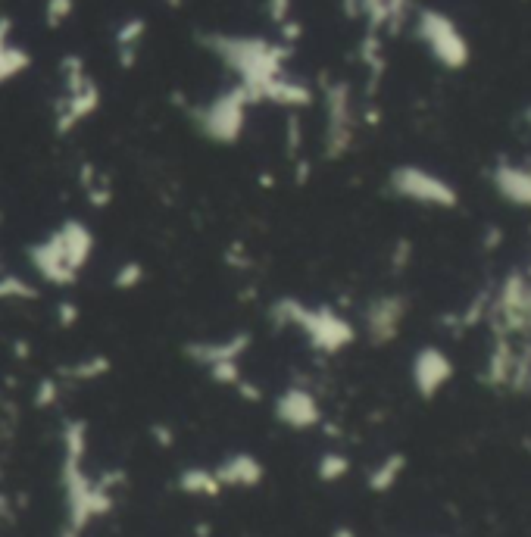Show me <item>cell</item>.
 <instances>
[{
	"instance_id": "cb8c5ba5",
	"label": "cell",
	"mask_w": 531,
	"mask_h": 537,
	"mask_svg": "<svg viewBox=\"0 0 531 537\" xmlns=\"http://www.w3.org/2000/svg\"><path fill=\"white\" fill-rule=\"evenodd\" d=\"M400 466H403V456H391L388 463L372 475V488L382 491V488H388V484H394V478L400 475Z\"/></svg>"
},
{
	"instance_id": "d4e9b609",
	"label": "cell",
	"mask_w": 531,
	"mask_h": 537,
	"mask_svg": "<svg viewBox=\"0 0 531 537\" xmlns=\"http://www.w3.org/2000/svg\"><path fill=\"white\" fill-rule=\"evenodd\" d=\"M347 472V463L341 456H328L325 463H322V475L325 478H338V475H344Z\"/></svg>"
},
{
	"instance_id": "7402d4cb",
	"label": "cell",
	"mask_w": 531,
	"mask_h": 537,
	"mask_svg": "<svg viewBox=\"0 0 531 537\" xmlns=\"http://www.w3.org/2000/svg\"><path fill=\"white\" fill-rule=\"evenodd\" d=\"M75 16V0H44V25L47 29H63Z\"/></svg>"
},
{
	"instance_id": "e0dca14e",
	"label": "cell",
	"mask_w": 531,
	"mask_h": 537,
	"mask_svg": "<svg viewBox=\"0 0 531 537\" xmlns=\"http://www.w3.org/2000/svg\"><path fill=\"white\" fill-rule=\"evenodd\" d=\"M266 16L275 25L278 41L294 47L303 35V22L297 19V0H266Z\"/></svg>"
},
{
	"instance_id": "ba28073f",
	"label": "cell",
	"mask_w": 531,
	"mask_h": 537,
	"mask_svg": "<svg viewBox=\"0 0 531 537\" xmlns=\"http://www.w3.org/2000/svg\"><path fill=\"white\" fill-rule=\"evenodd\" d=\"M388 191L400 200L419 203V207H435V210H453L460 203L457 188L447 178L422 166H397L388 178Z\"/></svg>"
},
{
	"instance_id": "83f0119b",
	"label": "cell",
	"mask_w": 531,
	"mask_h": 537,
	"mask_svg": "<svg viewBox=\"0 0 531 537\" xmlns=\"http://www.w3.org/2000/svg\"><path fill=\"white\" fill-rule=\"evenodd\" d=\"M525 122H528V125H531V107H528V110H525Z\"/></svg>"
},
{
	"instance_id": "7c38bea8",
	"label": "cell",
	"mask_w": 531,
	"mask_h": 537,
	"mask_svg": "<svg viewBox=\"0 0 531 537\" xmlns=\"http://www.w3.org/2000/svg\"><path fill=\"white\" fill-rule=\"evenodd\" d=\"M450 378H453V363L441 347L425 344L413 356V385L422 397H435Z\"/></svg>"
},
{
	"instance_id": "8fae6325",
	"label": "cell",
	"mask_w": 531,
	"mask_h": 537,
	"mask_svg": "<svg viewBox=\"0 0 531 537\" xmlns=\"http://www.w3.org/2000/svg\"><path fill=\"white\" fill-rule=\"evenodd\" d=\"M247 344H250V335L247 331H238V335H229V338H219V341H194L188 344V356L204 366L207 372H216L222 366H241V356L247 353Z\"/></svg>"
},
{
	"instance_id": "30bf717a",
	"label": "cell",
	"mask_w": 531,
	"mask_h": 537,
	"mask_svg": "<svg viewBox=\"0 0 531 537\" xmlns=\"http://www.w3.org/2000/svg\"><path fill=\"white\" fill-rule=\"evenodd\" d=\"M413 16V0H360L357 19L366 22V32L375 35H397L407 19Z\"/></svg>"
},
{
	"instance_id": "d6986e66",
	"label": "cell",
	"mask_w": 531,
	"mask_h": 537,
	"mask_svg": "<svg viewBox=\"0 0 531 537\" xmlns=\"http://www.w3.org/2000/svg\"><path fill=\"white\" fill-rule=\"evenodd\" d=\"M35 297H38V288L29 278H22L16 272L0 275V303H25V300H35Z\"/></svg>"
},
{
	"instance_id": "9a60e30c",
	"label": "cell",
	"mask_w": 531,
	"mask_h": 537,
	"mask_svg": "<svg viewBox=\"0 0 531 537\" xmlns=\"http://www.w3.org/2000/svg\"><path fill=\"white\" fill-rule=\"evenodd\" d=\"M147 41V19L144 16H129L116 25L113 32V50H116V63L122 69H132L141 57Z\"/></svg>"
},
{
	"instance_id": "2e32d148",
	"label": "cell",
	"mask_w": 531,
	"mask_h": 537,
	"mask_svg": "<svg viewBox=\"0 0 531 537\" xmlns=\"http://www.w3.org/2000/svg\"><path fill=\"white\" fill-rule=\"evenodd\" d=\"M275 413L282 416V422L294 425V428H310L319 422V403L310 391L303 388H291L278 397L275 403Z\"/></svg>"
},
{
	"instance_id": "7a4b0ae2",
	"label": "cell",
	"mask_w": 531,
	"mask_h": 537,
	"mask_svg": "<svg viewBox=\"0 0 531 537\" xmlns=\"http://www.w3.org/2000/svg\"><path fill=\"white\" fill-rule=\"evenodd\" d=\"M91 253H94L91 228L79 219H66L47 238H41L29 247V263H32L35 275L44 278L47 285L69 288L88 266Z\"/></svg>"
},
{
	"instance_id": "6da1fadb",
	"label": "cell",
	"mask_w": 531,
	"mask_h": 537,
	"mask_svg": "<svg viewBox=\"0 0 531 537\" xmlns=\"http://www.w3.org/2000/svg\"><path fill=\"white\" fill-rule=\"evenodd\" d=\"M200 44L235 75V82L254 97V104H275L294 110L307 97L303 79L288 69L294 47L282 44L278 38L207 32L200 38Z\"/></svg>"
},
{
	"instance_id": "4316f807",
	"label": "cell",
	"mask_w": 531,
	"mask_h": 537,
	"mask_svg": "<svg viewBox=\"0 0 531 537\" xmlns=\"http://www.w3.org/2000/svg\"><path fill=\"white\" fill-rule=\"evenodd\" d=\"M163 4H166L169 10H179V7L185 4V0H163Z\"/></svg>"
},
{
	"instance_id": "8992f818",
	"label": "cell",
	"mask_w": 531,
	"mask_h": 537,
	"mask_svg": "<svg viewBox=\"0 0 531 537\" xmlns=\"http://www.w3.org/2000/svg\"><path fill=\"white\" fill-rule=\"evenodd\" d=\"M413 35L428 50V57L450 72L466 69L469 60H472V47H469V38L463 35V29L447 13H441L435 7L416 10Z\"/></svg>"
},
{
	"instance_id": "4fadbf2b",
	"label": "cell",
	"mask_w": 531,
	"mask_h": 537,
	"mask_svg": "<svg viewBox=\"0 0 531 537\" xmlns=\"http://www.w3.org/2000/svg\"><path fill=\"white\" fill-rule=\"evenodd\" d=\"M491 185L507 200L510 207L531 210V166L528 163H513V160H497L491 169Z\"/></svg>"
},
{
	"instance_id": "5bb4252c",
	"label": "cell",
	"mask_w": 531,
	"mask_h": 537,
	"mask_svg": "<svg viewBox=\"0 0 531 537\" xmlns=\"http://www.w3.org/2000/svg\"><path fill=\"white\" fill-rule=\"evenodd\" d=\"M32 69L29 47H22L13 35V19L0 16V85L16 82L22 72Z\"/></svg>"
},
{
	"instance_id": "277c9868",
	"label": "cell",
	"mask_w": 531,
	"mask_h": 537,
	"mask_svg": "<svg viewBox=\"0 0 531 537\" xmlns=\"http://www.w3.org/2000/svg\"><path fill=\"white\" fill-rule=\"evenodd\" d=\"M60 91L54 97V110H50V122H54V132L60 138L72 135L82 122H88L100 104H104V94L94 79V72L79 54H66L60 60Z\"/></svg>"
},
{
	"instance_id": "ffe728a7",
	"label": "cell",
	"mask_w": 531,
	"mask_h": 537,
	"mask_svg": "<svg viewBox=\"0 0 531 537\" xmlns=\"http://www.w3.org/2000/svg\"><path fill=\"white\" fill-rule=\"evenodd\" d=\"M216 478H219V484H257L260 463H257V459H250V456H235Z\"/></svg>"
},
{
	"instance_id": "603a6c76",
	"label": "cell",
	"mask_w": 531,
	"mask_h": 537,
	"mask_svg": "<svg viewBox=\"0 0 531 537\" xmlns=\"http://www.w3.org/2000/svg\"><path fill=\"white\" fill-rule=\"evenodd\" d=\"M141 281H144L141 263H122V266L116 269V275H113V285H116L119 291H135Z\"/></svg>"
},
{
	"instance_id": "ac0fdd59",
	"label": "cell",
	"mask_w": 531,
	"mask_h": 537,
	"mask_svg": "<svg viewBox=\"0 0 531 537\" xmlns=\"http://www.w3.org/2000/svg\"><path fill=\"white\" fill-rule=\"evenodd\" d=\"M79 178H82V191L88 197L91 207H107L113 200V188H110V178L100 172L97 166H82L79 169Z\"/></svg>"
},
{
	"instance_id": "44dd1931",
	"label": "cell",
	"mask_w": 531,
	"mask_h": 537,
	"mask_svg": "<svg viewBox=\"0 0 531 537\" xmlns=\"http://www.w3.org/2000/svg\"><path fill=\"white\" fill-rule=\"evenodd\" d=\"M107 372H110V360H107V356H91V360H82V363H75V366L63 369V375L79 378V381H94V378L107 375Z\"/></svg>"
},
{
	"instance_id": "484cf974",
	"label": "cell",
	"mask_w": 531,
	"mask_h": 537,
	"mask_svg": "<svg viewBox=\"0 0 531 537\" xmlns=\"http://www.w3.org/2000/svg\"><path fill=\"white\" fill-rule=\"evenodd\" d=\"M57 313H60V325H72L75 319H79V306L69 303V300H63V303L57 306Z\"/></svg>"
},
{
	"instance_id": "9c48e42d",
	"label": "cell",
	"mask_w": 531,
	"mask_h": 537,
	"mask_svg": "<svg viewBox=\"0 0 531 537\" xmlns=\"http://www.w3.org/2000/svg\"><path fill=\"white\" fill-rule=\"evenodd\" d=\"M407 310H410V303L403 294H378L375 300H369L366 313H363L366 338L375 347H385V344L397 341L403 322H407Z\"/></svg>"
},
{
	"instance_id": "3957f363",
	"label": "cell",
	"mask_w": 531,
	"mask_h": 537,
	"mask_svg": "<svg viewBox=\"0 0 531 537\" xmlns=\"http://www.w3.org/2000/svg\"><path fill=\"white\" fill-rule=\"evenodd\" d=\"M272 322L278 328H297L300 335L310 341V347L319 353H341L357 338V328L341 313H335L332 306H310V303H300L297 297L275 300Z\"/></svg>"
},
{
	"instance_id": "5b68a950",
	"label": "cell",
	"mask_w": 531,
	"mask_h": 537,
	"mask_svg": "<svg viewBox=\"0 0 531 537\" xmlns=\"http://www.w3.org/2000/svg\"><path fill=\"white\" fill-rule=\"evenodd\" d=\"M254 97H250L238 82L222 88L219 94H213L210 100H204L191 116L197 132L216 141V144H235L241 141L244 129H247V116L254 110Z\"/></svg>"
},
{
	"instance_id": "52a82bcc",
	"label": "cell",
	"mask_w": 531,
	"mask_h": 537,
	"mask_svg": "<svg viewBox=\"0 0 531 537\" xmlns=\"http://www.w3.org/2000/svg\"><path fill=\"white\" fill-rule=\"evenodd\" d=\"M322 110H325V157L341 160L353 147L357 138V104H353V91L347 82L332 79L322 85Z\"/></svg>"
}]
</instances>
